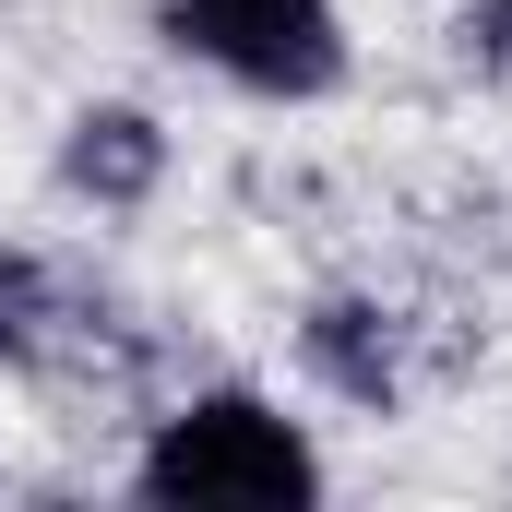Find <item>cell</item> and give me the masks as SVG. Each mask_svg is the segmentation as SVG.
I'll use <instances>...</instances> for the list:
<instances>
[{"instance_id":"6da1fadb","label":"cell","mask_w":512,"mask_h":512,"mask_svg":"<svg viewBox=\"0 0 512 512\" xmlns=\"http://www.w3.org/2000/svg\"><path fill=\"white\" fill-rule=\"evenodd\" d=\"M334 489L310 417L262 382H203L131 441V501L155 512H310Z\"/></svg>"},{"instance_id":"7a4b0ae2","label":"cell","mask_w":512,"mask_h":512,"mask_svg":"<svg viewBox=\"0 0 512 512\" xmlns=\"http://www.w3.org/2000/svg\"><path fill=\"white\" fill-rule=\"evenodd\" d=\"M155 36H167V60L215 72L251 108H322L358 72L346 0H155Z\"/></svg>"},{"instance_id":"3957f363","label":"cell","mask_w":512,"mask_h":512,"mask_svg":"<svg viewBox=\"0 0 512 512\" xmlns=\"http://www.w3.org/2000/svg\"><path fill=\"white\" fill-rule=\"evenodd\" d=\"M167 167H179V143H167V120H155L143 96H84V108L60 120V143H48V179H60L84 215H143V203L167 191Z\"/></svg>"},{"instance_id":"277c9868","label":"cell","mask_w":512,"mask_h":512,"mask_svg":"<svg viewBox=\"0 0 512 512\" xmlns=\"http://www.w3.org/2000/svg\"><path fill=\"white\" fill-rule=\"evenodd\" d=\"M298 370H310V393H334L358 417H393L405 405V310L370 286H322L298 310Z\"/></svg>"},{"instance_id":"5b68a950","label":"cell","mask_w":512,"mask_h":512,"mask_svg":"<svg viewBox=\"0 0 512 512\" xmlns=\"http://www.w3.org/2000/svg\"><path fill=\"white\" fill-rule=\"evenodd\" d=\"M48 334H60V286H48V262L0 239V370H24Z\"/></svg>"},{"instance_id":"8992f818","label":"cell","mask_w":512,"mask_h":512,"mask_svg":"<svg viewBox=\"0 0 512 512\" xmlns=\"http://www.w3.org/2000/svg\"><path fill=\"white\" fill-rule=\"evenodd\" d=\"M489 12H501V36H512V0H489Z\"/></svg>"}]
</instances>
